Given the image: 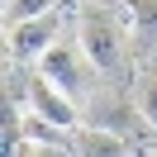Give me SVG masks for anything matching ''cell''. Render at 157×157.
<instances>
[{
    "instance_id": "6da1fadb",
    "label": "cell",
    "mask_w": 157,
    "mask_h": 157,
    "mask_svg": "<svg viewBox=\"0 0 157 157\" xmlns=\"http://www.w3.org/2000/svg\"><path fill=\"white\" fill-rule=\"evenodd\" d=\"M76 43L86 48L90 67L100 71V76H124L128 71V29L119 24L114 10H105V5H95V0H81L76 10Z\"/></svg>"
},
{
    "instance_id": "7a4b0ae2",
    "label": "cell",
    "mask_w": 157,
    "mask_h": 157,
    "mask_svg": "<svg viewBox=\"0 0 157 157\" xmlns=\"http://www.w3.org/2000/svg\"><path fill=\"white\" fill-rule=\"evenodd\" d=\"M38 71L52 81V86L62 90V95H71L76 105H86L90 95H95V76L100 71L90 67V57H86V48H81L76 38H57L48 52H43V62H38Z\"/></svg>"
},
{
    "instance_id": "3957f363",
    "label": "cell",
    "mask_w": 157,
    "mask_h": 157,
    "mask_svg": "<svg viewBox=\"0 0 157 157\" xmlns=\"http://www.w3.org/2000/svg\"><path fill=\"white\" fill-rule=\"evenodd\" d=\"M81 119H86L90 128H105V133H119L128 138V143H143V138H152L157 128L143 119V109H138L133 95H124V90H95V95L81 105Z\"/></svg>"
},
{
    "instance_id": "277c9868",
    "label": "cell",
    "mask_w": 157,
    "mask_h": 157,
    "mask_svg": "<svg viewBox=\"0 0 157 157\" xmlns=\"http://www.w3.org/2000/svg\"><path fill=\"white\" fill-rule=\"evenodd\" d=\"M62 24H67V10H48L38 19H24L14 29H5L10 33V43H5L10 48V62H43V52L62 38Z\"/></svg>"
},
{
    "instance_id": "5b68a950",
    "label": "cell",
    "mask_w": 157,
    "mask_h": 157,
    "mask_svg": "<svg viewBox=\"0 0 157 157\" xmlns=\"http://www.w3.org/2000/svg\"><path fill=\"white\" fill-rule=\"evenodd\" d=\"M29 114L48 119V124H57V128H76V124H81V105H76L71 95H62L43 71L29 76Z\"/></svg>"
},
{
    "instance_id": "8992f818",
    "label": "cell",
    "mask_w": 157,
    "mask_h": 157,
    "mask_svg": "<svg viewBox=\"0 0 157 157\" xmlns=\"http://www.w3.org/2000/svg\"><path fill=\"white\" fill-rule=\"evenodd\" d=\"M71 152L76 157H133L128 152V138L105 133V128H71Z\"/></svg>"
},
{
    "instance_id": "52a82bcc",
    "label": "cell",
    "mask_w": 157,
    "mask_h": 157,
    "mask_svg": "<svg viewBox=\"0 0 157 157\" xmlns=\"http://www.w3.org/2000/svg\"><path fill=\"white\" fill-rule=\"evenodd\" d=\"M128 38L143 57H157V0H128Z\"/></svg>"
},
{
    "instance_id": "ba28073f",
    "label": "cell",
    "mask_w": 157,
    "mask_h": 157,
    "mask_svg": "<svg viewBox=\"0 0 157 157\" xmlns=\"http://www.w3.org/2000/svg\"><path fill=\"white\" fill-rule=\"evenodd\" d=\"M10 157H76L67 138H19V147H10Z\"/></svg>"
},
{
    "instance_id": "9c48e42d",
    "label": "cell",
    "mask_w": 157,
    "mask_h": 157,
    "mask_svg": "<svg viewBox=\"0 0 157 157\" xmlns=\"http://www.w3.org/2000/svg\"><path fill=\"white\" fill-rule=\"evenodd\" d=\"M133 100H138V109H143V119L157 128V67H143V71H138V81H133Z\"/></svg>"
},
{
    "instance_id": "30bf717a",
    "label": "cell",
    "mask_w": 157,
    "mask_h": 157,
    "mask_svg": "<svg viewBox=\"0 0 157 157\" xmlns=\"http://www.w3.org/2000/svg\"><path fill=\"white\" fill-rule=\"evenodd\" d=\"M48 10H62V0H5V29H14L24 19H38Z\"/></svg>"
}]
</instances>
